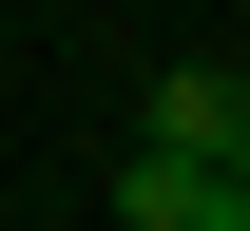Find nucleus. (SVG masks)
Wrapping results in <instances>:
<instances>
[{"label": "nucleus", "instance_id": "nucleus-1", "mask_svg": "<svg viewBox=\"0 0 250 231\" xmlns=\"http://www.w3.org/2000/svg\"><path fill=\"white\" fill-rule=\"evenodd\" d=\"M116 231H250V193L212 154H154V135H135V154H116Z\"/></svg>", "mask_w": 250, "mask_h": 231}, {"label": "nucleus", "instance_id": "nucleus-2", "mask_svg": "<svg viewBox=\"0 0 250 231\" xmlns=\"http://www.w3.org/2000/svg\"><path fill=\"white\" fill-rule=\"evenodd\" d=\"M231 135H250V77L231 58H173L154 77V154H231Z\"/></svg>", "mask_w": 250, "mask_h": 231}, {"label": "nucleus", "instance_id": "nucleus-3", "mask_svg": "<svg viewBox=\"0 0 250 231\" xmlns=\"http://www.w3.org/2000/svg\"><path fill=\"white\" fill-rule=\"evenodd\" d=\"M212 173H231V193H250V135H231V154H212Z\"/></svg>", "mask_w": 250, "mask_h": 231}]
</instances>
